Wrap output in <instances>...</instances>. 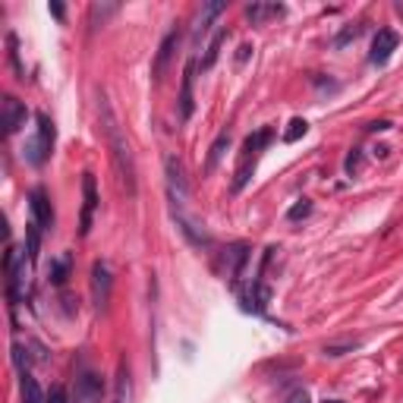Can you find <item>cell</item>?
Instances as JSON below:
<instances>
[{
  "label": "cell",
  "instance_id": "28",
  "mask_svg": "<svg viewBox=\"0 0 403 403\" xmlns=\"http://www.w3.org/2000/svg\"><path fill=\"white\" fill-rule=\"evenodd\" d=\"M359 164H362V155H359V151H350L347 164H343V167H347V173H356V171H359Z\"/></svg>",
  "mask_w": 403,
  "mask_h": 403
},
{
  "label": "cell",
  "instance_id": "18",
  "mask_svg": "<svg viewBox=\"0 0 403 403\" xmlns=\"http://www.w3.org/2000/svg\"><path fill=\"white\" fill-rule=\"evenodd\" d=\"M227 148H230V136H227V132H221V136L214 139V145H212V151H208V157H205V173H212L214 167H218V161L224 157Z\"/></svg>",
  "mask_w": 403,
  "mask_h": 403
},
{
  "label": "cell",
  "instance_id": "21",
  "mask_svg": "<svg viewBox=\"0 0 403 403\" xmlns=\"http://www.w3.org/2000/svg\"><path fill=\"white\" fill-rule=\"evenodd\" d=\"M280 13H284L280 3H249V7H246V16L252 22H261L265 16H280Z\"/></svg>",
  "mask_w": 403,
  "mask_h": 403
},
{
  "label": "cell",
  "instance_id": "19",
  "mask_svg": "<svg viewBox=\"0 0 403 403\" xmlns=\"http://www.w3.org/2000/svg\"><path fill=\"white\" fill-rule=\"evenodd\" d=\"M130 397V369H126V362L120 359L117 366V391H114V403H126Z\"/></svg>",
  "mask_w": 403,
  "mask_h": 403
},
{
  "label": "cell",
  "instance_id": "25",
  "mask_svg": "<svg viewBox=\"0 0 403 403\" xmlns=\"http://www.w3.org/2000/svg\"><path fill=\"white\" fill-rule=\"evenodd\" d=\"M359 347V341H347V343H328L325 347V356H343V353H350V350H356Z\"/></svg>",
  "mask_w": 403,
  "mask_h": 403
},
{
  "label": "cell",
  "instance_id": "27",
  "mask_svg": "<svg viewBox=\"0 0 403 403\" xmlns=\"http://www.w3.org/2000/svg\"><path fill=\"white\" fill-rule=\"evenodd\" d=\"M359 32H362V26H350V28H343V32L334 38V44H337V48H343V44H347V42H353V38H356V35H359Z\"/></svg>",
  "mask_w": 403,
  "mask_h": 403
},
{
  "label": "cell",
  "instance_id": "23",
  "mask_svg": "<svg viewBox=\"0 0 403 403\" xmlns=\"http://www.w3.org/2000/svg\"><path fill=\"white\" fill-rule=\"evenodd\" d=\"M306 132H309V123L302 117H293V120H290V130L284 132V142H300Z\"/></svg>",
  "mask_w": 403,
  "mask_h": 403
},
{
  "label": "cell",
  "instance_id": "11",
  "mask_svg": "<svg viewBox=\"0 0 403 403\" xmlns=\"http://www.w3.org/2000/svg\"><path fill=\"white\" fill-rule=\"evenodd\" d=\"M196 67H198L196 60L186 63L183 83H180V120H183V123L192 117V110H196V98H192V79H196Z\"/></svg>",
  "mask_w": 403,
  "mask_h": 403
},
{
  "label": "cell",
  "instance_id": "12",
  "mask_svg": "<svg viewBox=\"0 0 403 403\" xmlns=\"http://www.w3.org/2000/svg\"><path fill=\"white\" fill-rule=\"evenodd\" d=\"M177 42H180V35H177V32H167V35H164V42H161V48H157V54H155V63H151V76H155V83H161V79H164L167 63H171Z\"/></svg>",
  "mask_w": 403,
  "mask_h": 403
},
{
  "label": "cell",
  "instance_id": "34",
  "mask_svg": "<svg viewBox=\"0 0 403 403\" xmlns=\"http://www.w3.org/2000/svg\"><path fill=\"white\" fill-rule=\"evenodd\" d=\"M325 403H341V400H325Z\"/></svg>",
  "mask_w": 403,
  "mask_h": 403
},
{
  "label": "cell",
  "instance_id": "26",
  "mask_svg": "<svg viewBox=\"0 0 403 403\" xmlns=\"http://www.w3.org/2000/svg\"><path fill=\"white\" fill-rule=\"evenodd\" d=\"M7 44H10V63H13L16 76H22V63H19V51H16V35H7Z\"/></svg>",
  "mask_w": 403,
  "mask_h": 403
},
{
  "label": "cell",
  "instance_id": "16",
  "mask_svg": "<svg viewBox=\"0 0 403 403\" xmlns=\"http://www.w3.org/2000/svg\"><path fill=\"white\" fill-rule=\"evenodd\" d=\"M19 378H22V403H48V394L28 372H19Z\"/></svg>",
  "mask_w": 403,
  "mask_h": 403
},
{
  "label": "cell",
  "instance_id": "30",
  "mask_svg": "<svg viewBox=\"0 0 403 403\" xmlns=\"http://www.w3.org/2000/svg\"><path fill=\"white\" fill-rule=\"evenodd\" d=\"M366 130H369V132H384V130H391V123H388V120H375V123H369Z\"/></svg>",
  "mask_w": 403,
  "mask_h": 403
},
{
  "label": "cell",
  "instance_id": "29",
  "mask_svg": "<svg viewBox=\"0 0 403 403\" xmlns=\"http://www.w3.org/2000/svg\"><path fill=\"white\" fill-rule=\"evenodd\" d=\"M48 403H67V394H63V388H54L48 394Z\"/></svg>",
  "mask_w": 403,
  "mask_h": 403
},
{
  "label": "cell",
  "instance_id": "32",
  "mask_svg": "<svg viewBox=\"0 0 403 403\" xmlns=\"http://www.w3.org/2000/svg\"><path fill=\"white\" fill-rule=\"evenodd\" d=\"M287 403H309V397H306V394H293Z\"/></svg>",
  "mask_w": 403,
  "mask_h": 403
},
{
  "label": "cell",
  "instance_id": "20",
  "mask_svg": "<svg viewBox=\"0 0 403 403\" xmlns=\"http://www.w3.org/2000/svg\"><path fill=\"white\" fill-rule=\"evenodd\" d=\"M38 249H42V227L35 224V221H28V230H26V255H28V261L38 259Z\"/></svg>",
  "mask_w": 403,
  "mask_h": 403
},
{
  "label": "cell",
  "instance_id": "1",
  "mask_svg": "<svg viewBox=\"0 0 403 403\" xmlns=\"http://www.w3.org/2000/svg\"><path fill=\"white\" fill-rule=\"evenodd\" d=\"M98 114H101V130H104V139H108L110 161H114V171L120 177V186L126 189V196H136V157H132L130 142L120 132V123H117V117L104 95H98Z\"/></svg>",
  "mask_w": 403,
  "mask_h": 403
},
{
  "label": "cell",
  "instance_id": "14",
  "mask_svg": "<svg viewBox=\"0 0 403 403\" xmlns=\"http://www.w3.org/2000/svg\"><path fill=\"white\" fill-rule=\"evenodd\" d=\"M268 300H271V290H268L261 280H255L252 290L243 293V309H246V312H265Z\"/></svg>",
  "mask_w": 403,
  "mask_h": 403
},
{
  "label": "cell",
  "instance_id": "7",
  "mask_svg": "<svg viewBox=\"0 0 403 403\" xmlns=\"http://www.w3.org/2000/svg\"><path fill=\"white\" fill-rule=\"evenodd\" d=\"M28 208H32V221L42 230H54V208H51V198L44 189H32L28 196Z\"/></svg>",
  "mask_w": 403,
  "mask_h": 403
},
{
  "label": "cell",
  "instance_id": "4",
  "mask_svg": "<svg viewBox=\"0 0 403 403\" xmlns=\"http://www.w3.org/2000/svg\"><path fill=\"white\" fill-rule=\"evenodd\" d=\"M104 400V381L98 372H83L76 378L73 403H101Z\"/></svg>",
  "mask_w": 403,
  "mask_h": 403
},
{
  "label": "cell",
  "instance_id": "24",
  "mask_svg": "<svg viewBox=\"0 0 403 403\" xmlns=\"http://www.w3.org/2000/svg\"><path fill=\"white\" fill-rule=\"evenodd\" d=\"M309 214H312V202H309V198H300V202L287 212V218L290 221H302V218H309Z\"/></svg>",
  "mask_w": 403,
  "mask_h": 403
},
{
  "label": "cell",
  "instance_id": "9",
  "mask_svg": "<svg viewBox=\"0 0 403 403\" xmlns=\"http://www.w3.org/2000/svg\"><path fill=\"white\" fill-rule=\"evenodd\" d=\"M26 120H28L26 104H22L19 98H13V95L3 98V132H7V136L19 132L22 126H26Z\"/></svg>",
  "mask_w": 403,
  "mask_h": 403
},
{
  "label": "cell",
  "instance_id": "2",
  "mask_svg": "<svg viewBox=\"0 0 403 403\" xmlns=\"http://www.w3.org/2000/svg\"><path fill=\"white\" fill-rule=\"evenodd\" d=\"M35 120H38V132H35V139H28L26 157L38 167V164H44V161L51 157V151H54L57 130H54V120H51L48 114H35Z\"/></svg>",
  "mask_w": 403,
  "mask_h": 403
},
{
  "label": "cell",
  "instance_id": "5",
  "mask_svg": "<svg viewBox=\"0 0 403 403\" xmlns=\"http://www.w3.org/2000/svg\"><path fill=\"white\" fill-rule=\"evenodd\" d=\"M164 173H167V192H171V202L173 205H183L186 196H189V186H186L183 164H180L173 155L164 157Z\"/></svg>",
  "mask_w": 403,
  "mask_h": 403
},
{
  "label": "cell",
  "instance_id": "13",
  "mask_svg": "<svg viewBox=\"0 0 403 403\" xmlns=\"http://www.w3.org/2000/svg\"><path fill=\"white\" fill-rule=\"evenodd\" d=\"M221 13H224V3H221V0H214V3H205V7H202V13H198L196 26H192V44H196V48H198V42H202V38L208 35V28H212V19H214V16H221Z\"/></svg>",
  "mask_w": 403,
  "mask_h": 403
},
{
  "label": "cell",
  "instance_id": "22",
  "mask_svg": "<svg viewBox=\"0 0 403 403\" xmlns=\"http://www.w3.org/2000/svg\"><path fill=\"white\" fill-rule=\"evenodd\" d=\"M69 277V255H60V259L51 261V284H57V287H63Z\"/></svg>",
  "mask_w": 403,
  "mask_h": 403
},
{
  "label": "cell",
  "instance_id": "33",
  "mask_svg": "<svg viewBox=\"0 0 403 403\" xmlns=\"http://www.w3.org/2000/svg\"><path fill=\"white\" fill-rule=\"evenodd\" d=\"M51 13H54L57 19H63V7H60V3H51Z\"/></svg>",
  "mask_w": 403,
  "mask_h": 403
},
{
  "label": "cell",
  "instance_id": "17",
  "mask_svg": "<svg viewBox=\"0 0 403 403\" xmlns=\"http://www.w3.org/2000/svg\"><path fill=\"white\" fill-rule=\"evenodd\" d=\"M255 161H259V157H239V167H237V173H233V192H239L243 186L249 183V180H252Z\"/></svg>",
  "mask_w": 403,
  "mask_h": 403
},
{
  "label": "cell",
  "instance_id": "31",
  "mask_svg": "<svg viewBox=\"0 0 403 403\" xmlns=\"http://www.w3.org/2000/svg\"><path fill=\"white\" fill-rule=\"evenodd\" d=\"M249 51H252V44H243V48H239V54H237V60H239V63H246Z\"/></svg>",
  "mask_w": 403,
  "mask_h": 403
},
{
  "label": "cell",
  "instance_id": "15",
  "mask_svg": "<svg viewBox=\"0 0 403 403\" xmlns=\"http://www.w3.org/2000/svg\"><path fill=\"white\" fill-rule=\"evenodd\" d=\"M227 28H218V32H214V38H212V44H208V51H205V57H202V60H198V67H202V73H208V69L214 67V63H218V57H221V48H224V42H227Z\"/></svg>",
  "mask_w": 403,
  "mask_h": 403
},
{
  "label": "cell",
  "instance_id": "3",
  "mask_svg": "<svg viewBox=\"0 0 403 403\" xmlns=\"http://www.w3.org/2000/svg\"><path fill=\"white\" fill-rule=\"evenodd\" d=\"M110 290H114V277H110V265L98 259L92 265V302H95L98 312L110 306Z\"/></svg>",
  "mask_w": 403,
  "mask_h": 403
},
{
  "label": "cell",
  "instance_id": "10",
  "mask_svg": "<svg viewBox=\"0 0 403 403\" xmlns=\"http://www.w3.org/2000/svg\"><path fill=\"white\" fill-rule=\"evenodd\" d=\"M397 44H400L397 32H391V28H381V32L375 35V42H372V54H369V60L375 63V67H384V63L391 60V54L397 51Z\"/></svg>",
  "mask_w": 403,
  "mask_h": 403
},
{
  "label": "cell",
  "instance_id": "8",
  "mask_svg": "<svg viewBox=\"0 0 403 403\" xmlns=\"http://www.w3.org/2000/svg\"><path fill=\"white\" fill-rule=\"evenodd\" d=\"M98 208V186H95V177L92 173H83V221H79V233L89 237L92 230V214Z\"/></svg>",
  "mask_w": 403,
  "mask_h": 403
},
{
  "label": "cell",
  "instance_id": "6",
  "mask_svg": "<svg viewBox=\"0 0 403 403\" xmlns=\"http://www.w3.org/2000/svg\"><path fill=\"white\" fill-rule=\"evenodd\" d=\"M7 274H10V300L16 306L19 300H26V261L19 259L16 249L7 252Z\"/></svg>",
  "mask_w": 403,
  "mask_h": 403
}]
</instances>
